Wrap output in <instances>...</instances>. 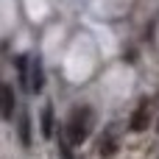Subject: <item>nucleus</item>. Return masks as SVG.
<instances>
[{
    "label": "nucleus",
    "mask_w": 159,
    "mask_h": 159,
    "mask_svg": "<svg viewBox=\"0 0 159 159\" xmlns=\"http://www.w3.org/2000/svg\"><path fill=\"white\" fill-rule=\"evenodd\" d=\"M92 123H95V115L89 106H75L67 117V126H64V134H67V143L70 145H81L89 131H92Z\"/></svg>",
    "instance_id": "obj_1"
},
{
    "label": "nucleus",
    "mask_w": 159,
    "mask_h": 159,
    "mask_svg": "<svg viewBox=\"0 0 159 159\" xmlns=\"http://www.w3.org/2000/svg\"><path fill=\"white\" fill-rule=\"evenodd\" d=\"M148 123H151V106H148V98H143L129 120V129H131V134H143L148 129Z\"/></svg>",
    "instance_id": "obj_2"
},
{
    "label": "nucleus",
    "mask_w": 159,
    "mask_h": 159,
    "mask_svg": "<svg viewBox=\"0 0 159 159\" xmlns=\"http://www.w3.org/2000/svg\"><path fill=\"white\" fill-rule=\"evenodd\" d=\"M14 109H17L14 87L0 78V117H3V120H11V117H14Z\"/></svg>",
    "instance_id": "obj_3"
},
{
    "label": "nucleus",
    "mask_w": 159,
    "mask_h": 159,
    "mask_svg": "<svg viewBox=\"0 0 159 159\" xmlns=\"http://www.w3.org/2000/svg\"><path fill=\"white\" fill-rule=\"evenodd\" d=\"M42 87H45V70H42V61H39V59H34V61H31L28 89H31V92H42Z\"/></svg>",
    "instance_id": "obj_4"
},
{
    "label": "nucleus",
    "mask_w": 159,
    "mask_h": 159,
    "mask_svg": "<svg viewBox=\"0 0 159 159\" xmlns=\"http://www.w3.org/2000/svg\"><path fill=\"white\" fill-rule=\"evenodd\" d=\"M53 103H45L42 106V137L45 140H50L53 137Z\"/></svg>",
    "instance_id": "obj_5"
},
{
    "label": "nucleus",
    "mask_w": 159,
    "mask_h": 159,
    "mask_svg": "<svg viewBox=\"0 0 159 159\" xmlns=\"http://www.w3.org/2000/svg\"><path fill=\"white\" fill-rule=\"evenodd\" d=\"M98 151H101V157H115V151H117V137H115V129H109L106 131V140H101V145H98Z\"/></svg>",
    "instance_id": "obj_6"
},
{
    "label": "nucleus",
    "mask_w": 159,
    "mask_h": 159,
    "mask_svg": "<svg viewBox=\"0 0 159 159\" xmlns=\"http://www.w3.org/2000/svg\"><path fill=\"white\" fill-rule=\"evenodd\" d=\"M20 143L25 148L31 145V117H28V112H20Z\"/></svg>",
    "instance_id": "obj_7"
},
{
    "label": "nucleus",
    "mask_w": 159,
    "mask_h": 159,
    "mask_svg": "<svg viewBox=\"0 0 159 159\" xmlns=\"http://www.w3.org/2000/svg\"><path fill=\"white\" fill-rule=\"evenodd\" d=\"M17 70H20V84L28 89V56H20L17 59Z\"/></svg>",
    "instance_id": "obj_8"
}]
</instances>
